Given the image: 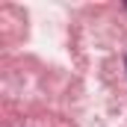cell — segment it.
Returning <instances> with one entry per match:
<instances>
[]
</instances>
